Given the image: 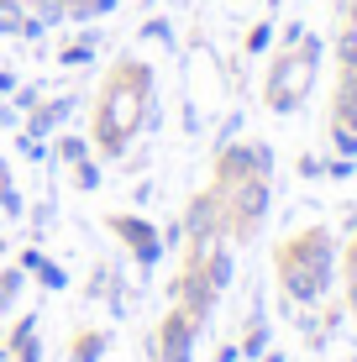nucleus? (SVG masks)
Returning <instances> with one entry per match:
<instances>
[{"mask_svg":"<svg viewBox=\"0 0 357 362\" xmlns=\"http://www.w3.org/2000/svg\"><path fill=\"white\" fill-rule=\"evenodd\" d=\"M268 37H274V32H268V27H257V32L247 37V47H252V53H263V47H268Z\"/></svg>","mask_w":357,"mask_h":362,"instance_id":"nucleus-8","label":"nucleus"},{"mask_svg":"<svg viewBox=\"0 0 357 362\" xmlns=\"http://www.w3.org/2000/svg\"><path fill=\"white\" fill-rule=\"evenodd\" d=\"M142 37H147V42H168V21H147Z\"/></svg>","mask_w":357,"mask_h":362,"instance_id":"nucleus-7","label":"nucleus"},{"mask_svg":"<svg viewBox=\"0 0 357 362\" xmlns=\"http://www.w3.org/2000/svg\"><path fill=\"white\" fill-rule=\"evenodd\" d=\"M336 147H341L347 158H357V132H352V127H336Z\"/></svg>","mask_w":357,"mask_h":362,"instance_id":"nucleus-5","label":"nucleus"},{"mask_svg":"<svg viewBox=\"0 0 357 362\" xmlns=\"http://www.w3.org/2000/svg\"><path fill=\"white\" fill-rule=\"evenodd\" d=\"M326 279H331V236L326 231H305L284 252V284H289V294L315 299L326 289Z\"/></svg>","mask_w":357,"mask_h":362,"instance_id":"nucleus-1","label":"nucleus"},{"mask_svg":"<svg viewBox=\"0 0 357 362\" xmlns=\"http://www.w3.org/2000/svg\"><path fill=\"white\" fill-rule=\"evenodd\" d=\"M352 310H357V289H352Z\"/></svg>","mask_w":357,"mask_h":362,"instance_id":"nucleus-9","label":"nucleus"},{"mask_svg":"<svg viewBox=\"0 0 357 362\" xmlns=\"http://www.w3.org/2000/svg\"><path fill=\"white\" fill-rule=\"evenodd\" d=\"M310 69H315V42H305L300 58H284V64L274 69V84H268V105L274 110H294L310 90Z\"/></svg>","mask_w":357,"mask_h":362,"instance_id":"nucleus-2","label":"nucleus"},{"mask_svg":"<svg viewBox=\"0 0 357 362\" xmlns=\"http://www.w3.org/2000/svg\"><path fill=\"white\" fill-rule=\"evenodd\" d=\"M341 64H347V69H357V32H347V37H341Z\"/></svg>","mask_w":357,"mask_h":362,"instance_id":"nucleus-6","label":"nucleus"},{"mask_svg":"<svg viewBox=\"0 0 357 362\" xmlns=\"http://www.w3.org/2000/svg\"><path fill=\"white\" fill-rule=\"evenodd\" d=\"M74 184H79V189H95V184H100V168H95V163H79V173H74Z\"/></svg>","mask_w":357,"mask_h":362,"instance_id":"nucleus-4","label":"nucleus"},{"mask_svg":"<svg viewBox=\"0 0 357 362\" xmlns=\"http://www.w3.org/2000/svg\"><path fill=\"white\" fill-rule=\"evenodd\" d=\"M58 153H64V163H84V142H79V136H64Z\"/></svg>","mask_w":357,"mask_h":362,"instance_id":"nucleus-3","label":"nucleus"}]
</instances>
